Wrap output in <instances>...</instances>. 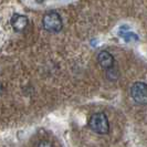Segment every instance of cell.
<instances>
[{"label": "cell", "instance_id": "6da1fadb", "mask_svg": "<svg viewBox=\"0 0 147 147\" xmlns=\"http://www.w3.org/2000/svg\"><path fill=\"white\" fill-rule=\"evenodd\" d=\"M88 127L96 134L105 135L110 132V123L106 114L103 112L94 113L88 119Z\"/></svg>", "mask_w": 147, "mask_h": 147}, {"label": "cell", "instance_id": "5b68a950", "mask_svg": "<svg viewBox=\"0 0 147 147\" xmlns=\"http://www.w3.org/2000/svg\"><path fill=\"white\" fill-rule=\"evenodd\" d=\"M97 62L104 70H109L114 66V57L107 51H101L97 54Z\"/></svg>", "mask_w": 147, "mask_h": 147}, {"label": "cell", "instance_id": "3957f363", "mask_svg": "<svg viewBox=\"0 0 147 147\" xmlns=\"http://www.w3.org/2000/svg\"><path fill=\"white\" fill-rule=\"evenodd\" d=\"M133 101L138 105H147V84L144 82H135L131 88Z\"/></svg>", "mask_w": 147, "mask_h": 147}, {"label": "cell", "instance_id": "7a4b0ae2", "mask_svg": "<svg viewBox=\"0 0 147 147\" xmlns=\"http://www.w3.org/2000/svg\"><path fill=\"white\" fill-rule=\"evenodd\" d=\"M42 24H43L44 29L49 32H59L62 30V27H63L61 16L54 11H50L44 15L42 19Z\"/></svg>", "mask_w": 147, "mask_h": 147}, {"label": "cell", "instance_id": "8992f818", "mask_svg": "<svg viewBox=\"0 0 147 147\" xmlns=\"http://www.w3.org/2000/svg\"><path fill=\"white\" fill-rule=\"evenodd\" d=\"M118 36L123 38L125 40V42H137L140 40V38L137 34H135L134 32L129 31V30H123V28L121 27L118 30Z\"/></svg>", "mask_w": 147, "mask_h": 147}, {"label": "cell", "instance_id": "52a82bcc", "mask_svg": "<svg viewBox=\"0 0 147 147\" xmlns=\"http://www.w3.org/2000/svg\"><path fill=\"white\" fill-rule=\"evenodd\" d=\"M106 76H107V79L111 80V81H115V80H117L118 79L117 70H116L114 66H112L111 69L106 70Z\"/></svg>", "mask_w": 147, "mask_h": 147}, {"label": "cell", "instance_id": "ba28073f", "mask_svg": "<svg viewBox=\"0 0 147 147\" xmlns=\"http://www.w3.org/2000/svg\"><path fill=\"white\" fill-rule=\"evenodd\" d=\"M36 147H52V144L47 140H39L37 143Z\"/></svg>", "mask_w": 147, "mask_h": 147}, {"label": "cell", "instance_id": "277c9868", "mask_svg": "<svg viewBox=\"0 0 147 147\" xmlns=\"http://www.w3.org/2000/svg\"><path fill=\"white\" fill-rule=\"evenodd\" d=\"M10 23H11V27L13 28L15 31L21 32V31H23V30L28 27L29 20H28V18L26 16L16 13V15L12 16V18L10 20Z\"/></svg>", "mask_w": 147, "mask_h": 147}]
</instances>
